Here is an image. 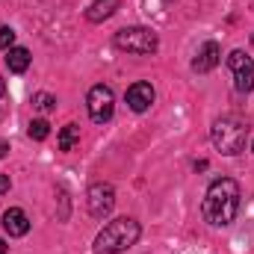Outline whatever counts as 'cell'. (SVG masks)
Listing matches in <instances>:
<instances>
[{"instance_id":"cell-3","label":"cell","mask_w":254,"mask_h":254,"mask_svg":"<svg viewBox=\"0 0 254 254\" xmlns=\"http://www.w3.org/2000/svg\"><path fill=\"white\" fill-rule=\"evenodd\" d=\"M213 145L225 154V157H237L243 148H246V139H249V125L234 119V116H225L213 125Z\"/></svg>"},{"instance_id":"cell-2","label":"cell","mask_w":254,"mask_h":254,"mask_svg":"<svg viewBox=\"0 0 254 254\" xmlns=\"http://www.w3.org/2000/svg\"><path fill=\"white\" fill-rule=\"evenodd\" d=\"M139 234H142V228H139L136 219H127V216L113 219V222H107L104 231L95 237V254H122V252H127V249L136 246Z\"/></svg>"},{"instance_id":"cell-19","label":"cell","mask_w":254,"mask_h":254,"mask_svg":"<svg viewBox=\"0 0 254 254\" xmlns=\"http://www.w3.org/2000/svg\"><path fill=\"white\" fill-rule=\"evenodd\" d=\"M6 151H9V145H6V142H0V157H6Z\"/></svg>"},{"instance_id":"cell-5","label":"cell","mask_w":254,"mask_h":254,"mask_svg":"<svg viewBox=\"0 0 254 254\" xmlns=\"http://www.w3.org/2000/svg\"><path fill=\"white\" fill-rule=\"evenodd\" d=\"M86 107H89V119L95 125H107L113 119V110H116V95L110 86L98 83L89 89V98H86Z\"/></svg>"},{"instance_id":"cell-21","label":"cell","mask_w":254,"mask_h":254,"mask_svg":"<svg viewBox=\"0 0 254 254\" xmlns=\"http://www.w3.org/2000/svg\"><path fill=\"white\" fill-rule=\"evenodd\" d=\"M0 254H6V243L3 240H0Z\"/></svg>"},{"instance_id":"cell-12","label":"cell","mask_w":254,"mask_h":254,"mask_svg":"<svg viewBox=\"0 0 254 254\" xmlns=\"http://www.w3.org/2000/svg\"><path fill=\"white\" fill-rule=\"evenodd\" d=\"M77 142H80V127L77 125H65L63 133H60V151H71Z\"/></svg>"},{"instance_id":"cell-20","label":"cell","mask_w":254,"mask_h":254,"mask_svg":"<svg viewBox=\"0 0 254 254\" xmlns=\"http://www.w3.org/2000/svg\"><path fill=\"white\" fill-rule=\"evenodd\" d=\"M3 92H6V86H3V77H0V98H3Z\"/></svg>"},{"instance_id":"cell-17","label":"cell","mask_w":254,"mask_h":254,"mask_svg":"<svg viewBox=\"0 0 254 254\" xmlns=\"http://www.w3.org/2000/svg\"><path fill=\"white\" fill-rule=\"evenodd\" d=\"M15 45V30L12 27H0V51H9Z\"/></svg>"},{"instance_id":"cell-23","label":"cell","mask_w":254,"mask_h":254,"mask_svg":"<svg viewBox=\"0 0 254 254\" xmlns=\"http://www.w3.org/2000/svg\"><path fill=\"white\" fill-rule=\"evenodd\" d=\"M252 148H254V145H252Z\"/></svg>"},{"instance_id":"cell-22","label":"cell","mask_w":254,"mask_h":254,"mask_svg":"<svg viewBox=\"0 0 254 254\" xmlns=\"http://www.w3.org/2000/svg\"><path fill=\"white\" fill-rule=\"evenodd\" d=\"M252 42H254V36H252Z\"/></svg>"},{"instance_id":"cell-15","label":"cell","mask_w":254,"mask_h":254,"mask_svg":"<svg viewBox=\"0 0 254 254\" xmlns=\"http://www.w3.org/2000/svg\"><path fill=\"white\" fill-rule=\"evenodd\" d=\"M33 107L42 110V113H51V110L57 107V98L48 95V92H36V95H33Z\"/></svg>"},{"instance_id":"cell-13","label":"cell","mask_w":254,"mask_h":254,"mask_svg":"<svg viewBox=\"0 0 254 254\" xmlns=\"http://www.w3.org/2000/svg\"><path fill=\"white\" fill-rule=\"evenodd\" d=\"M228 68L237 74V71H246V68H254V63H252V57L249 54H243V51H234L231 57H228Z\"/></svg>"},{"instance_id":"cell-4","label":"cell","mask_w":254,"mask_h":254,"mask_svg":"<svg viewBox=\"0 0 254 254\" xmlns=\"http://www.w3.org/2000/svg\"><path fill=\"white\" fill-rule=\"evenodd\" d=\"M116 48H122L127 54L145 57V54H154V51L160 48V39H157V33L148 30V27H125V30L116 33Z\"/></svg>"},{"instance_id":"cell-9","label":"cell","mask_w":254,"mask_h":254,"mask_svg":"<svg viewBox=\"0 0 254 254\" xmlns=\"http://www.w3.org/2000/svg\"><path fill=\"white\" fill-rule=\"evenodd\" d=\"M219 60H222V51H219V45H216V42H204V48L198 51V57H195L192 68L204 74V71H213V68L219 65Z\"/></svg>"},{"instance_id":"cell-18","label":"cell","mask_w":254,"mask_h":254,"mask_svg":"<svg viewBox=\"0 0 254 254\" xmlns=\"http://www.w3.org/2000/svg\"><path fill=\"white\" fill-rule=\"evenodd\" d=\"M9 192V175H0V195Z\"/></svg>"},{"instance_id":"cell-7","label":"cell","mask_w":254,"mask_h":254,"mask_svg":"<svg viewBox=\"0 0 254 254\" xmlns=\"http://www.w3.org/2000/svg\"><path fill=\"white\" fill-rule=\"evenodd\" d=\"M151 104H154V86L151 83H133L127 89V107L133 113H145V110H151Z\"/></svg>"},{"instance_id":"cell-16","label":"cell","mask_w":254,"mask_h":254,"mask_svg":"<svg viewBox=\"0 0 254 254\" xmlns=\"http://www.w3.org/2000/svg\"><path fill=\"white\" fill-rule=\"evenodd\" d=\"M234 80H237V89H240V92H252V89H254V68L237 71V74H234Z\"/></svg>"},{"instance_id":"cell-8","label":"cell","mask_w":254,"mask_h":254,"mask_svg":"<svg viewBox=\"0 0 254 254\" xmlns=\"http://www.w3.org/2000/svg\"><path fill=\"white\" fill-rule=\"evenodd\" d=\"M3 231H6L9 237H24V234L30 231V219H27V213L18 210V207H9V210L3 213Z\"/></svg>"},{"instance_id":"cell-1","label":"cell","mask_w":254,"mask_h":254,"mask_svg":"<svg viewBox=\"0 0 254 254\" xmlns=\"http://www.w3.org/2000/svg\"><path fill=\"white\" fill-rule=\"evenodd\" d=\"M204 219L216 228H228L240 213V184L234 178H219L204 195Z\"/></svg>"},{"instance_id":"cell-6","label":"cell","mask_w":254,"mask_h":254,"mask_svg":"<svg viewBox=\"0 0 254 254\" xmlns=\"http://www.w3.org/2000/svg\"><path fill=\"white\" fill-rule=\"evenodd\" d=\"M86 207H89V213H92L95 219L110 216L113 207H116V190H113L110 184H92L89 192H86Z\"/></svg>"},{"instance_id":"cell-10","label":"cell","mask_w":254,"mask_h":254,"mask_svg":"<svg viewBox=\"0 0 254 254\" xmlns=\"http://www.w3.org/2000/svg\"><path fill=\"white\" fill-rule=\"evenodd\" d=\"M119 6H122V0H95V3L89 6V12H86V21H92V24H101V21L113 18Z\"/></svg>"},{"instance_id":"cell-14","label":"cell","mask_w":254,"mask_h":254,"mask_svg":"<svg viewBox=\"0 0 254 254\" xmlns=\"http://www.w3.org/2000/svg\"><path fill=\"white\" fill-rule=\"evenodd\" d=\"M30 139H36V142H42V139H48L51 136V125L45 122V119H36V122H30Z\"/></svg>"},{"instance_id":"cell-11","label":"cell","mask_w":254,"mask_h":254,"mask_svg":"<svg viewBox=\"0 0 254 254\" xmlns=\"http://www.w3.org/2000/svg\"><path fill=\"white\" fill-rule=\"evenodd\" d=\"M6 65L12 74H24L30 68V51L27 48H9L6 51Z\"/></svg>"}]
</instances>
